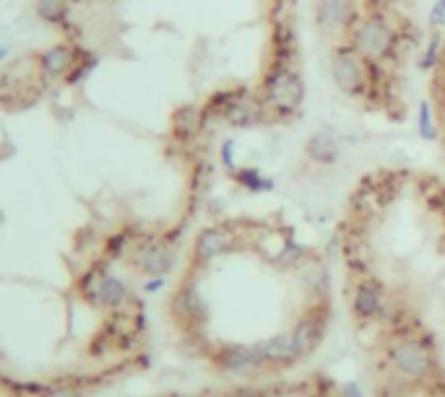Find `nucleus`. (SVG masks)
Masks as SVG:
<instances>
[{"label": "nucleus", "mask_w": 445, "mask_h": 397, "mask_svg": "<svg viewBox=\"0 0 445 397\" xmlns=\"http://www.w3.org/2000/svg\"><path fill=\"white\" fill-rule=\"evenodd\" d=\"M302 257V247L300 244H287L284 252L276 257V265H294V262Z\"/></svg>", "instance_id": "obj_26"}, {"label": "nucleus", "mask_w": 445, "mask_h": 397, "mask_svg": "<svg viewBox=\"0 0 445 397\" xmlns=\"http://www.w3.org/2000/svg\"><path fill=\"white\" fill-rule=\"evenodd\" d=\"M50 397H79V389L73 387H60V389H52Z\"/></svg>", "instance_id": "obj_28"}, {"label": "nucleus", "mask_w": 445, "mask_h": 397, "mask_svg": "<svg viewBox=\"0 0 445 397\" xmlns=\"http://www.w3.org/2000/svg\"><path fill=\"white\" fill-rule=\"evenodd\" d=\"M172 127H175V136L180 141H190V138L203 127V109L201 107H180L172 117Z\"/></svg>", "instance_id": "obj_16"}, {"label": "nucleus", "mask_w": 445, "mask_h": 397, "mask_svg": "<svg viewBox=\"0 0 445 397\" xmlns=\"http://www.w3.org/2000/svg\"><path fill=\"white\" fill-rule=\"evenodd\" d=\"M6 52H8V49H0V57H3V55H6Z\"/></svg>", "instance_id": "obj_33"}, {"label": "nucleus", "mask_w": 445, "mask_h": 397, "mask_svg": "<svg viewBox=\"0 0 445 397\" xmlns=\"http://www.w3.org/2000/svg\"><path fill=\"white\" fill-rule=\"evenodd\" d=\"M325 330V314L323 312H310L297 322V327L291 330V338H294V350H297V358L310 356L316 345L320 343Z\"/></svg>", "instance_id": "obj_10"}, {"label": "nucleus", "mask_w": 445, "mask_h": 397, "mask_svg": "<svg viewBox=\"0 0 445 397\" xmlns=\"http://www.w3.org/2000/svg\"><path fill=\"white\" fill-rule=\"evenodd\" d=\"M133 262L141 273L167 275L175 268V249L170 244H162V242H146L144 247H138Z\"/></svg>", "instance_id": "obj_7"}, {"label": "nucleus", "mask_w": 445, "mask_h": 397, "mask_svg": "<svg viewBox=\"0 0 445 397\" xmlns=\"http://www.w3.org/2000/svg\"><path fill=\"white\" fill-rule=\"evenodd\" d=\"M219 156H221V164H224V169L235 174V141H232V138H227V141L221 143V151H219Z\"/></svg>", "instance_id": "obj_25"}, {"label": "nucleus", "mask_w": 445, "mask_h": 397, "mask_svg": "<svg viewBox=\"0 0 445 397\" xmlns=\"http://www.w3.org/2000/svg\"><path fill=\"white\" fill-rule=\"evenodd\" d=\"M302 283L308 286V291L313 294H325V288H328V273L320 262H310L302 268Z\"/></svg>", "instance_id": "obj_21"}, {"label": "nucleus", "mask_w": 445, "mask_h": 397, "mask_svg": "<svg viewBox=\"0 0 445 397\" xmlns=\"http://www.w3.org/2000/svg\"><path fill=\"white\" fill-rule=\"evenodd\" d=\"M344 395L347 397H364V392L357 387V384H347V387H344Z\"/></svg>", "instance_id": "obj_30"}, {"label": "nucleus", "mask_w": 445, "mask_h": 397, "mask_svg": "<svg viewBox=\"0 0 445 397\" xmlns=\"http://www.w3.org/2000/svg\"><path fill=\"white\" fill-rule=\"evenodd\" d=\"M40 16L47 18V21H60V18L65 16L63 0H42L40 3Z\"/></svg>", "instance_id": "obj_23"}, {"label": "nucleus", "mask_w": 445, "mask_h": 397, "mask_svg": "<svg viewBox=\"0 0 445 397\" xmlns=\"http://www.w3.org/2000/svg\"><path fill=\"white\" fill-rule=\"evenodd\" d=\"M331 78L333 86L347 96H364L370 91V63L352 42L331 52Z\"/></svg>", "instance_id": "obj_3"}, {"label": "nucleus", "mask_w": 445, "mask_h": 397, "mask_svg": "<svg viewBox=\"0 0 445 397\" xmlns=\"http://www.w3.org/2000/svg\"><path fill=\"white\" fill-rule=\"evenodd\" d=\"M391 361L406 379H420L432 369V353L417 338H404V340L393 343L391 345Z\"/></svg>", "instance_id": "obj_5"}, {"label": "nucleus", "mask_w": 445, "mask_h": 397, "mask_svg": "<svg viewBox=\"0 0 445 397\" xmlns=\"http://www.w3.org/2000/svg\"><path fill=\"white\" fill-rule=\"evenodd\" d=\"M440 63H443V71H445V40H443V60H440Z\"/></svg>", "instance_id": "obj_32"}, {"label": "nucleus", "mask_w": 445, "mask_h": 397, "mask_svg": "<svg viewBox=\"0 0 445 397\" xmlns=\"http://www.w3.org/2000/svg\"><path fill=\"white\" fill-rule=\"evenodd\" d=\"M305 151H308V156L316 161V164H325V167H328V164H336L341 156V148L331 133H316V136H310Z\"/></svg>", "instance_id": "obj_15"}, {"label": "nucleus", "mask_w": 445, "mask_h": 397, "mask_svg": "<svg viewBox=\"0 0 445 397\" xmlns=\"http://www.w3.org/2000/svg\"><path fill=\"white\" fill-rule=\"evenodd\" d=\"M357 16L359 13L352 0H316V26L323 34L349 29Z\"/></svg>", "instance_id": "obj_6"}, {"label": "nucleus", "mask_w": 445, "mask_h": 397, "mask_svg": "<svg viewBox=\"0 0 445 397\" xmlns=\"http://www.w3.org/2000/svg\"><path fill=\"white\" fill-rule=\"evenodd\" d=\"M440 60H443V37H440V32H432L427 45L420 52V71L432 73L440 65Z\"/></svg>", "instance_id": "obj_17"}, {"label": "nucleus", "mask_w": 445, "mask_h": 397, "mask_svg": "<svg viewBox=\"0 0 445 397\" xmlns=\"http://www.w3.org/2000/svg\"><path fill=\"white\" fill-rule=\"evenodd\" d=\"M172 309H175L178 319H183V322H201V319H206V302H203L201 291L195 286L180 288L175 294Z\"/></svg>", "instance_id": "obj_12"}, {"label": "nucleus", "mask_w": 445, "mask_h": 397, "mask_svg": "<svg viewBox=\"0 0 445 397\" xmlns=\"http://www.w3.org/2000/svg\"><path fill=\"white\" fill-rule=\"evenodd\" d=\"M260 353L266 358V364H289L297 361V350H294V338L289 335H274L268 340L258 343Z\"/></svg>", "instance_id": "obj_14"}, {"label": "nucleus", "mask_w": 445, "mask_h": 397, "mask_svg": "<svg viewBox=\"0 0 445 397\" xmlns=\"http://www.w3.org/2000/svg\"><path fill=\"white\" fill-rule=\"evenodd\" d=\"M235 244V237H232V231L224 229V226H209V229H203L195 239V260L198 262H211L221 257V254H227Z\"/></svg>", "instance_id": "obj_9"}, {"label": "nucleus", "mask_w": 445, "mask_h": 397, "mask_svg": "<svg viewBox=\"0 0 445 397\" xmlns=\"http://www.w3.org/2000/svg\"><path fill=\"white\" fill-rule=\"evenodd\" d=\"M232 397H266V389H243Z\"/></svg>", "instance_id": "obj_29"}, {"label": "nucleus", "mask_w": 445, "mask_h": 397, "mask_svg": "<svg viewBox=\"0 0 445 397\" xmlns=\"http://www.w3.org/2000/svg\"><path fill=\"white\" fill-rule=\"evenodd\" d=\"M437 206L445 211V187H440V190H437Z\"/></svg>", "instance_id": "obj_31"}, {"label": "nucleus", "mask_w": 445, "mask_h": 397, "mask_svg": "<svg viewBox=\"0 0 445 397\" xmlns=\"http://www.w3.org/2000/svg\"><path fill=\"white\" fill-rule=\"evenodd\" d=\"M162 286H164V275H154L151 280H146L144 291H149V294H154V291H159Z\"/></svg>", "instance_id": "obj_27"}, {"label": "nucleus", "mask_w": 445, "mask_h": 397, "mask_svg": "<svg viewBox=\"0 0 445 397\" xmlns=\"http://www.w3.org/2000/svg\"><path fill=\"white\" fill-rule=\"evenodd\" d=\"M352 45L359 49V55L367 63H386L398 52V32L391 24L383 11H373L367 16H357V21L349 26Z\"/></svg>", "instance_id": "obj_2"}, {"label": "nucleus", "mask_w": 445, "mask_h": 397, "mask_svg": "<svg viewBox=\"0 0 445 397\" xmlns=\"http://www.w3.org/2000/svg\"><path fill=\"white\" fill-rule=\"evenodd\" d=\"M125 299H128V286L120 278L110 275V273H102L97 280V288L91 291V302L99 304V307H107V309H117V307L125 304Z\"/></svg>", "instance_id": "obj_11"}, {"label": "nucleus", "mask_w": 445, "mask_h": 397, "mask_svg": "<svg viewBox=\"0 0 445 397\" xmlns=\"http://www.w3.org/2000/svg\"><path fill=\"white\" fill-rule=\"evenodd\" d=\"M216 364L229 374H248L266 364L258 345H229L216 356Z\"/></svg>", "instance_id": "obj_8"}, {"label": "nucleus", "mask_w": 445, "mask_h": 397, "mask_svg": "<svg viewBox=\"0 0 445 397\" xmlns=\"http://www.w3.org/2000/svg\"><path fill=\"white\" fill-rule=\"evenodd\" d=\"M352 304H354L357 317H362V319L378 317L381 309H383L381 286L373 283V280H359L357 288H354V299H352Z\"/></svg>", "instance_id": "obj_13"}, {"label": "nucleus", "mask_w": 445, "mask_h": 397, "mask_svg": "<svg viewBox=\"0 0 445 397\" xmlns=\"http://www.w3.org/2000/svg\"><path fill=\"white\" fill-rule=\"evenodd\" d=\"M221 119L232 127H240V130L255 127V125H263L268 119V107L266 102L260 99V94H253L250 88L237 86L232 88V99H229Z\"/></svg>", "instance_id": "obj_4"}, {"label": "nucleus", "mask_w": 445, "mask_h": 397, "mask_svg": "<svg viewBox=\"0 0 445 397\" xmlns=\"http://www.w3.org/2000/svg\"><path fill=\"white\" fill-rule=\"evenodd\" d=\"M344 257H347V265L352 271H367L370 268V249L364 242L359 239H349L347 244H344Z\"/></svg>", "instance_id": "obj_19"}, {"label": "nucleus", "mask_w": 445, "mask_h": 397, "mask_svg": "<svg viewBox=\"0 0 445 397\" xmlns=\"http://www.w3.org/2000/svg\"><path fill=\"white\" fill-rule=\"evenodd\" d=\"M417 130L424 141H437V125L429 102H420V107H417Z\"/></svg>", "instance_id": "obj_22"}, {"label": "nucleus", "mask_w": 445, "mask_h": 397, "mask_svg": "<svg viewBox=\"0 0 445 397\" xmlns=\"http://www.w3.org/2000/svg\"><path fill=\"white\" fill-rule=\"evenodd\" d=\"M237 179V184H243L245 190L250 192H268L274 190V179H268V177L260 174V169H235V174H232Z\"/></svg>", "instance_id": "obj_18"}, {"label": "nucleus", "mask_w": 445, "mask_h": 397, "mask_svg": "<svg viewBox=\"0 0 445 397\" xmlns=\"http://www.w3.org/2000/svg\"><path fill=\"white\" fill-rule=\"evenodd\" d=\"M427 26H429V32H440L445 26V0H435V3H432L429 16H427Z\"/></svg>", "instance_id": "obj_24"}, {"label": "nucleus", "mask_w": 445, "mask_h": 397, "mask_svg": "<svg viewBox=\"0 0 445 397\" xmlns=\"http://www.w3.org/2000/svg\"><path fill=\"white\" fill-rule=\"evenodd\" d=\"M73 55L68 47H52L42 55V68L50 73V76H57V73H65L71 68Z\"/></svg>", "instance_id": "obj_20"}, {"label": "nucleus", "mask_w": 445, "mask_h": 397, "mask_svg": "<svg viewBox=\"0 0 445 397\" xmlns=\"http://www.w3.org/2000/svg\"><path fill=\"white\" fill-rule=\"evenodd\" d=\"M258 94L266 102L268 112H274L279 119H289L300 112L305 102V78L300 71H294L291 63L271 60L268 71L263 73Z\"/></svg>", "instance_id": "obj_1"}]
</instances>
